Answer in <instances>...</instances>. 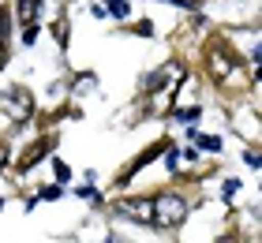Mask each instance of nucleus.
Returning <instances> with one entry per match:
<instances>
[{
  "mask_svg": "<svg viewBox=\"0 0 262 243\" xmlns=\"http://www.w3.org/2000/svg\"><path fill=\"white\" fill-rule=\"evenodd\" d=\"M206 71L210 79L217 82L221 90H236L244 82V68H240V53L225 41V38H213L206 49Z\"/></svg>",
  "mask_w": 262,
  "mask_h": 243,
  "instance_id": "1",
  "label": "nucleus"
},
{
  "mask_svg": "<svg viewBox=\"0 0 262 243\" xmlns=\"http://www.w3.org/2000/svg\"><path fill=\"white\" fill-rule=\"evenodd\" d=\"M187 221V198L176 191H161L154 198V213H150V225L154 228H176Z\"/></svg>",
  "mask_w": 262,
  "mask_h": 243,
  "instance_id": "2",
  "label": "nucleus"
},
{
  "mask_svg": "<svg viewBox=\"0 0 262 243\" xmlns=\"http://www.w3.org/2000/svg\"><path fill=\"white\" fill-rule=\"evenodd\" d=\"M0 108L11 116V120H27L30 113H34V101H30V90H23V86H15V90H8V94H0Z\"/></svg>",
  "mask_w": 262,
  "mask_h": 243,
  "instance_id": "3",
  "label": "nucleus"
},
{
  "mask_svg": "<svg viewBox=\"0 0 262 243\" xmlns=\"http://www.w3.org/2000/svg\"><path fill=\"white\" fill-rule=\"evenodd\" d=\"M49 150H56V135H41V139L34 142V146H27V150L19 153V161H15V168H19V172H30V168L38 165V161H41V157L49 153Z\"/></svg>",
  "mask_w": 262,
  "mask_h": 243,
  "instance_id": "4",
  "label": "nucleus"
},
{
  "mask_svg": "<svg viewBox=\"0 0 262 243\" xmlns=\"http://www.w3.org/2000/svg\"><path fill=\"white\" fill-rule=\"evenodd\" d=\"M116 213L127 217V221H142V225H150L154 198H120V202H116Z\"/></svg>",
  "mask_w": 262,
  "mask_h": 243,
  "instance_id": "5",
  "label": "nucleus"
},
{
  "mask_svg": "<svg viewBox=\"0 0 262 243\" xmlns=\"http://www.w3.org/2000/svg\"><path fill=\"white\" fill-rule=\"evenodd\" d=\"M165 146H169V142H165V139H158V142H154V146H150V150H142V153L135 157V161H131V165L124 168V176H120V184H116V187H124V184H131V176H135V172H139V168H146L150 161H158V153L165 150Z\"/></svg>",
  "mask_w": 262,
  "mask_h": 243,
  "instance_id": "6",
  "label": "nucleus"
},
{
  "mask_svg": "<svg viewBox=\"0 0 262 243\" xmlns=\"http://www.w3.org/2000/svg\"><path fill=\"white\" fill-rule=\"evenodd\" d=\"M11 56V8L0 4V68L8 64Z\"/></svg>",
  "mask_w": 262,
  "mask_h": 243,
  "instance_id": "7",
  "label": "nucleus"
},
{
  "mask_svg": "<svg viewBox=\"0 0 262 243\" xmlns=\"http://www.w3.org/2000/svg\"><path fill=\"white\" fill-rule=\"evenodd\" d=\"M15 15H19L23 27H27V23H38V15H41V0H15Z\"/></svg>",
  "mask_w": 262,
  "mask_h": 243,
  "instance_id": "8",
  "label": "nucleus"
},
{
  "mask_svg": "<svg viewBox=\"0 0 262 243\" xmlns=\"http://www.w3.org/2000/svg\"><path fill=\"white\" fill-rule=\"evenodd\" d=\"M53 38H56V45H60V49H68V19H56V23H53Z\"/></svg>",
  "mask_w": 262,
  "mask_h": 243,
  "instance_id": "9",
  "label": "nucleus"
},
{
  "mask_svg": "<svg viewBox=\"0 0 262 243\" xmlns=\"http://www.w3.org/2000/svg\"><path fill=\"white\" fill-rule=\"evenodd\" d=\"M105 4H109V15H113V19H127V15H131V8L124 4V0H105Z\"/></svg>",
  "mask_w": 262,
  "mask_h": 243,
  "instance_id": "10",
  "label": "nucleus"
},
{
  "mask_svg": "<svg viewBox=\"0 0 262 243\" xmlns=\"http://www.w3.org/2000/svg\"><path fill=\"white\" fill-rule=\"evenodd\" d=\"M131 34H135V38H150V34H154V23H150V19H139L135 27H131Z\"/></svg>",
  "mask_w": 262,
  "mask_h": 243,
  "instance_id": "11",
  "label": "nucleus"
},
{
  "mask_svg": "<svg viewBox=\"0 0 262 243\" xmlns=\"http://www.w3.org/2000/svg\"><path fill=\"white\" fill-rule=\"evenodd\" d=\"M19 38H23V45H34V41H38V23H27Z\"/></svg>",
  "mask_w": 262,
  "mask_h": 243,
  "instance_id": "12",
  "label": "nucleus"
},
{
  "mask_svg": "<svg viewBox=\"0 0 262 243\" xmlns=\"http://www.w3.org/2000/svg\"><path fill=\"white\" fill-rule=\"evenodd\" d=\"M60 194H64V187H41V198H45V202L60 198Z\"/></svg>",
  "mask_w": 262,
  "mask_h": 243,
  "instance_id": "13",
  "label": "nucleus"
},
{
  "mask_svg": "<svg viewBox=\"0 0 262 243\" xmlns=\"http://www.w3.org/2000/svg\"><path fill=\"white\" fill-rule=\"evenodd\" d=\"M53 168H56V176H60V180H68V176H71V168H68L64 161H56V157H53Z\"/></svg>",
  "mask_w": 262,
  "mask_h": 243,
  "instance_id": "14",
  "label": "nucleus"
},
{
  "mask_svg": "<svg viewBox=\"0 0 262 243\" xmlns=\"http://www.w3.org/2000/svg\"><path fill=\"white\" fill-rule=\"evenodd\" d=\"M165 4H176V8H187V11H195V8H199V0H165Z\"/></svg>",
  "mask_w": 262,
  "mask_h": 243,
  "instance_id": "15",
  "label": "nucleus"
},
{
  "mask_svg": "<svg viewBox=\"0 0 262 243\" xmlns=\"http://www.w3.org/2000/svg\"><path fill=\"white\" fill-rule=\"evenodd\" d=\"M176 153H180V150H172V146H169V157H165V161H169V168H172V172L180 168V157H176Z\"/></svg>",
  "mask_w": 262,
  "mask_h": 243,
  "instance_id": "16",
  "label": "nucleus"
},
{
  "mask_svg": "<svg viewBox=\"0 0 262 243\" xmlns=\"http://www.w3.org/2000/svg\"><path fill=\"white\" fill-rule=\"evenodd\" d=\"M202 150H221V139H199Z\"/></svg>",
  "mask_w": 262,
  "mask_h": 243,
  "instance_id": "17",
  "label": "nucleus"
},
{
  "mask_svg": "<svg viewBox=\"0 0 262 243\" xmlns=\"http://www.w3.org/2000/svg\"><path fill=\"white\" fill-rule=\"evenodd\" d=\"M258 161H262V157H258V150H247V165H251V168H258Z\"/></svg>",
  "mask_w": 262,
  "mask_h": 243,
  "instance_id": "18",
  "label": "nucleus"
},
{
  "mask_svg": "<svg viewBox=\"0 0 262 243\" xmlns=\"http://www.w3.org/2000/svg\"><path fill=\"white\" fill-rule=\"evenodd\" d=\"M4 165H8V150L0 146V168H4Z\"/></svg>",
  "mask_w": 262,
  "mask_h": 243,
  "instance_id": "19",
  "label": "nucleus"
},
{
  "mask_svg": "<svg viewBox=\"0 0 262 243\" xmlns=\"http://www.w3.org/2000/svg\"><path fill=\"white\" fill-rule=\"evenodd\" d=\"M217 243H240V239H236V236H221Z\"/></svg>",
  "mask_w": 262,
  "mask_h": 243,
  "instance_id": "20",
  "label": "nucleus"
},
{
  "mask_svg": "<svg viewBox=\"0 0 262 243\" xmlns=\"http://www.w3.org/2000/svg\"><path fill=\"white\" fill-rule=\"evenodd\" d=\"M0 210H4V198H0Z\"/></svg>",
  "mask_w": 262,
  "mask_h": 243,
  "instance_id": "21",
  "label": "nucleus"
}]
</instances>
